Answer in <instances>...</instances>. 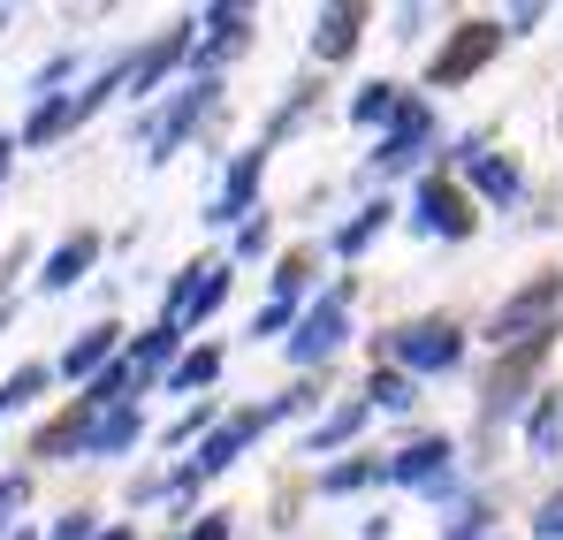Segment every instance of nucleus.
<instances>
[{
  "label": "nucleus",
  "instance_id": "obj_13",
  "mask_svg": "<svg viewBox=\"0 0 563 540\" xmlns=\"http://www.w3.org/2000/svg\"><path fill=\"white\" fill-rule=\"evenodd\" d=\"M260 161H267V153H244V161L229 168V183H221V198H213L206 221H236V213H244V198H252V183H260Z\"/></svg>",
  "mask_w": 563,
  "mask_h": 540
},
{
  "label": "nucleus",
  "instance_id": "obj_24",
  "mask_svg": "<svg viewBox=\"0 0 563 540\" xmlns=\"http://www.w3.org/2000/svg\"><path fill=\"white\" fill-rule=\"evenodd\" d=\"M213 373H221V359H213V351H198V359H184V365H176V388H206Z\"/></svg>",
  "mask_w": 563,
  "mask_h": 540
},
{
  "label": "nucleus",
  "instance_id": "obj_3",
  "mask_svg": "<svg viewBox=\"0 0 563 540\" xmlns=\"http://www.w3.org/2000/svg\"><path fill=\"white\" fill-rule=\"evenodd\" d=\"M495 46H503V23H465V31H457V38L434 54V69H427V77H434V91L465 85V77L487 62V54H495Z\"/></svg>",
  "mask_w": 563,
  "mask_h": 540
},
{
  "label": "nucleus",
  "instance_id": "obj_17",
  "mask_svg": "<svg viewBox=\"0 0 563 540\" xmlns=\"http://www.w3.org/2000/svg\"><path fill=\"white\" fill-rule=\"evenodd\" d=\"M176 335H184V328H168V320H161V328H153V335H145V343H137V351H130V373H137V381H153V373H161V365L176 359Z\"/></svg>",
  "mask_w": 563,
  "mask_h": 540
},
{
  "label": "nucleus",
  "instance_id": "obj_29",
  "mask_svg": "<svg viewBox=\"0 0 563 540\" xmlns=\"http://www.w3.org/2000/svg\"><path fill=\"white\" fill-rule=\"evenodd\" d=\"M8 510H23V480H0V518Z\"/></svg>",
  "mask_w": 563,
  "mask_h": 540
},
{
  "label": "nucleus",
  "instance_id": "obj_9",
  "mask_svg": "<svg viewBox=\"0 0 563 540\" xmlns=\"http://www.w3.org/2000/svg\"><path fill=\"white\" fill-rule=\"evenodd\" d=\"M358 23H366V8H320V23H312V54H320V62H343V54L358 46Z\"/></svg>",
  "mask_w": 563,
  "mask_h": 540
},
{
  "label": "nucleus",
  "instance_id": "obj_30",
  "mask_svg": "<svg viewBox=\"0 0 563 540\" xmlns=\"http://www.w3.org/2000/svg\"><path fill=\"white\" fill-rule=\"evenodd\" d=\"M54 540H92V526H85V518H62V526H54Z\"/></svg>",
  "mask_w": 563,
  "mask_h": 540
},
{
  "label": "nucleus",
  "instance_id": "obj_32",
  "mask_svg": "<svg viewBox=\"0 0 563 540\" xmlns=\"http://www.w3.org/2000/svg\"><path fill=\"white\" fill-rule=\"evenodd\" d=\"M8 153H15V145H8V137H0V168H8Z\"/></svg>",
  "mask_w": 563,
  "mask_h": 540
},
{
  "label": "nucleus",
  "instance_id": "obj_28",
  "mask_svg": "<svg viewBox=\"0 0 563 540\" xmlns=\"http://www.w3.org/2000/svg\"><path fill=\"white\" fill-rule=\"evenodd\" d=\"M282 320H289V297H275V305H267V312H260V320H252V335H275Z\"/></svg>",
  "mask_w": 563,
  "mask_h": 540
},
{
  "label": "nucleus",
  "instance_id": "obj_11",
  "mask_svg": "<svg viewBox=\"0 0 563 540\" xmlns=\"http://www.w3.org/2000/svg\"><path fill=\"white\" fill-rule=\"evenodd\" d=\"M206 46H198V69H221L236 46H244V8H206Z\"/></svg>",
  "mask_w": 563,
  "mask_h": 540
},
{
  "label": "nucleus",
  "instance_id": "obj_15",
  "mask_svg": "<svg viewBox=\"0 0 563 540\" xmlns=\"http://www.w3.org/2000/svg\"><path fill=\"white\" fill-rule=\"evenodd\" d=\"M92 260H99V236H69V244H62V252L46 260V274H38V282H46V289H69L77 274L92 267Z\"/></svg>",
  "mask_w": 563,
  "mask_h": 540
},
{
  "label": "nucleus",
  "instance_id": "obj_8",
  "mask_svg": "<svg viewBox=\"0 0 563 540\" xmlns=\"http://www.w3.org/2000/svg\"><path fill=\"white\" fill-rule=\"evenodd\" d=\"M388 480H404V487H442V480H450V442H411V450L388 464Z\"/></svg>",
  "mask_w": 563,
  "mask_h": 540
},
{
  "label": "nucleus",
  "instance_id": "obj_20",
  "mask_svg": "<svg viewBox=\"0 0 563 540\" xmlns=\"http://www.w3.org/2000/svg\"><path fill=\"white\" fill-rule=\"evenodd\" d=\"M358 427H366V404H343V411H335V419H328V427L312 434V456H320V450H335V442H351Z\"/></svg>",
  "mask_w": 563,
  "mask_h": 540
},
{
  "label": "nucleus",
  "instance_id": "obj_27",
  "mask_svg": "<svg viewBox=\"0 0 563 540\" xmlns=\"http://www.w3.org/2000/svg\"><path fill=\"white\" fill-rule=\"evenodd\" d=\"M236 252H244V260H260V252H267V221H244V236H236Z\"/></svg>",
  "mask_w": 563,
  "mask_h": 540
},
{
  "label": "nucleus",
  "instance_id": "obj_26",
  "mask_svg": "<svg viewBox=\"0 0 563 540\" xmlns=\"http://www.w3.org/2000/svg\"><path fill=\"white\" fill-rule=\"evenodd\" d=\"M533 533H541V540H563V495H549V503H541V518H533Z\"/></svg>",
  "mask_w": 563,
  "mask_h": 540
},
{
  "label": "nucleus",
  "instance_id": "obj_18",
  "mask_svg": "<svg viewBox=\"0 0 563 540\" xmlns=\"http://www.w3.org/2000/svg\"><path fill=\"white\" fill-rule=\"evenodd\" d=\"M396 114H404L396 85H366V91H358V107H351V122H396Z\"/></svg>",
  "mask_w": 563,
  "mask_h": 540
},
{
  "label": "nucleus",
  "instance_id": "obj_7",
  "mask_svg": "<svg viewBox=\"0 0 563 540\" xmlns=\"http://www.w3.org/2000/svg\"><path fill=\"white\" fill-rule=\"evenodd\" d=\"M427 137H434V114H427V107H404V114H396V130L380 137V176H388V168H411Z\"/></svg>",
  "mask_w": 563,
  "mask_h": 540
},
{
  "label": "nucleus",
  "instance_id": "obj_2",
  "mask_svg": "<svg viewBox=\"0 0 563 540\" xmlns=\"http://www.w3.org/2000/svg\"><path fill=\"white\" fill-rule=\"evenodd\" d=\"M465 351V335L450 328V320H419V328H404V335H388V359L411 365V373H450Z\"/></svg>",
  "mask_w": 563,
  "mask_h": 540
},
{
  "label": "nucleus",
  "instance_id": "obj_16",
  "mask_svg": "<svg viewBox=\"0 0 563 540\" xmlns=\"http://www.w3.org/2000/svg\"><path fill=\"white\" fill-rule=\"evenodd\" d=\"M184 46H190V31H168V38H161V46H153V54H145L137 69H122V85H130V91H137V99H145V91L161 85V69H168V62H176Z\"/></svg>",
  "mask_w": 563,
  "mask_h": 540
},
{
  "label": "nucleus",
  "instance_id": "obj_33",
  "mask_svg": "<svg viewBox=\"0 0 563 540\" xmlns=\"http://www.w3.org/2000/svg\"><path fill=\"white\" fill-rule=\"evenodd\" d=\"M99 540H130V533H99Z\"/></svg>",
  "mask_w": 563,
  "mask_h": 540
},
{
  "label": "nucleus",
  "instance_id": "obj_14",
  "mask_svg": "<svg viewBox=\"0 0 563 540\" xmlns=\"http://www.w3.org/2000/svg\"><path fill=\"white\" fill-rule=\"evenodd\" d=\"M472 183H479V198H495V206H510L518 198V168L510 161H495V153H465Z\"/></svg>",
  "mask_w": 563,
  "mask_h": 540
},
{
  "label": "nucleus",
  "instance_id": "obj_10",
  "mask_svg": "<svg viewBox=\"0 0 563 540\" xmlns=\"http://www.w3.org/2000/svg\"><path fill=\"white\" fill-rule=\"evenodd\" d=\"M137 442V404H114V411H99V419H85V450L92 456H114Z\"/></svg>",
  "mask_w": 563,
  "mask_h": 540
},
{
  "label": "nucleus",
  "instance_id": "obj_5",
  "mask_svg": "<svg viewBox=\"0 0 563 540\" xmlns=\"http://www.w3.org/2000/svg\"><path fill=\"white\" fill-rule=\"evenodd\" d=\"M419 229H427V236H472L465 190H457V183H442V176H427V183H419Z\"/></svg>",
  "mask_w": 563,
  "mask_h": 540
},
{
  "label": "nucleus",
  "instance_id": "obj_4",
  "mask_svg": "<svg viewBox=\"0 0 563 540\" xmlns=\"http://www.w3.org/2000/svg\"><path fill=\"white\" fill-rule=\"evenodd\" d=\"M221 297H229V267H221V260L190 267L184 282H176V297H168V328H190V320H206Z\"/></svg>",
  "mask_w": 563,
  "mask_h": 540
},
{
  "label": "nucleus",
  "instance_id": "obj_23",
  "mask_svg": "<svg viewBox=\"0 0 563 540\" xmlns=\"http://www.w3.org/2000/svg\"><path fill=\"white\" fill-rule=\"evenodd\" d=\"M366 480H374V464L358 456V464H335V472H328L320 487H328V495H351V487H366Z\"/></svg>",
  "mask_w": 563,
  "mask_h": 540
},
{
  "label": "nucleus",
  "instance_id": "obj_19",
  "mask_svg": "<svg viewBox=\"0 0 563 540\" xmlns=\"http://www.w3.org/2000/svg\"><path fill=\"white\" fill-rule=\"evenodd\" d=\"M38 388H46V365H23L15 381H0V419H8V411H23Z\"/></svg>",
  "mask_w": 563,
  "mask_h": 540
},
{
  "label": "nucleus",
  "instance_id": "obj_1",
  "mask_svg": "<svg viewBox=\"0 0 563 540\" xmlns=\"http://www.w3.org/2000/svg\"><path fill=\"white\" fill-rule=\"evenodd\" d=\"M556 312H563V274H541L518 297H503V312H495L487 335H495V351H533V343H549Z\"/></svg>",
  "mask_w": 563,
  "mask_h": 540
},
{
  "label": "nucleus",
  "instance_id": "obj_31",
  "mask_svg": "<svg viewBox=\"0 0 563 540\" xmlns=\"http://www.w3.org/2000/svg\"><path fill=\"white\" fill-rule=\"evenodd\" d=\"M190 540H229V526H221V518H206V526H198Z\"/></svg>",
  "mask_w": 563,
  "mask_h": 540
},
{
  "label": "nucleus",
  "instance_id": "obj_12",
  "mask_svg": "<svg viewBox=\"0 0 563 540\" xmlns=\"http://www.w3.org/2000/svg\"><path fill=\"white\" fill-rule=\"evenodd\" d=\"M114 335H122V328H92V335H77L69 359H62V373H69V381H99L107 359H114Z\"/></svg>",
  "mask_w": 563,
  "mask_h": 540
},
{
  "label": "nucleus",
  "instance_id": "obj_21",
  "mask_svg": "<svg viewBox=\"0 0 563 540\" xmlns=\"http://www.w3.org/2000/svg\"><path fill=\"white\" fill-rule=\"evenodd\" d=\"M556 442H563V396H549L533 411V456H556Z\"/></svg>",
  "mask_w": 563,
  "mask_h": 540
},
{
  "label": "nucleus",
  "instance_id": "obj_6",
  "mask_svg": "<svg viewBox=\"0 0 563 540\" xmlns=\"http://www.w3.org/2000/svg\"><path fill=\"white\" fill-rule=\"evenodd\" d=\"M335 343H343V289H335V297H320V305L297 320V335H289V359L312 365V359H328Z\"/></svg>",
  "mask_w": 563,
  "mask_h": 540
},
{
  "label": "nucleus",
  "instance_id": "obj_22",
  "mask_svg": "<svg viewBox=\"0 0 563 540\" xmlns=\"http://www.w3.org/2000/svg\"><path fill=\"white\" fill-rule=\"evenodd\" d=\"M380 221H388V198H380V206H366V213H358V221H351V229H343L335 244H343V252H366V244H374V229H380Z\"/></svg>",
  "mask_w": 563,
  "mask_h": 540
},
{
  "label": "nucleus",
  "instance_id": "obj_25",
  "mask_svg": "<svg viewBox=\"0 0 563 540\" xmlns=\"http://www.w3.org/2000/svg\"><path fill=\"white\" fill-rule=\"evenodd\" d=\"M374 404L404 411V404H411V381H404V373H374Z\"/></svg>",
  "mask_w": 563,
  "mask_h": 540
}]
</instances>
